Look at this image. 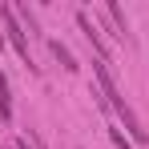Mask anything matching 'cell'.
<instances>
[{
    "label": "cell",
    "instance_id": "obj_2",
    "mask_svg": "<svg viewBox=\"0 0 149 149\" xmlns=\"http://www.w3.org/2000/svg\"><path fill=\"white\" fill-rule=\"evenodd\" d=\"M77 24H81V32L89 36V45L97 49V56H101V61H109V45H105V36H101V28L93 24V20H89V12H77Z\"/></svg>",
    "mask_w": 149,
    "mask_h": 149
},
{
    "label": "cell",
    "instance_id": "obj_4",
    "mask_svg": "<svg viewBox=\"0 0 149 149\" xmlns=\"http://www.w3.org/2000/svg\"><path fill=\"white\" fill-rule=\"evenodd\" d=\"M49 49H52V56H56V61H61V65H65V69H69V73H77V61H73V52L65 49V45H61V40H49Z\"/></svg>",
    "mask_w": 149,
    "mask_h": 149
},
{
    "label": "cell",
    "instance_id": "obj_1",
    "mask_svg": "<svg viewBox=\"0 0 149 149\" xmlns=\"http://www.w3.org/2000/svg\"><path fill=\"white\" fill-rule=\"evenodd\" d=\"M0 28H4V40L12 45V49L24 56L28 65H32V52H28V36L24 28H20V20H16V8H8V4H0Z\"/></svg>",
    "mask_w": 149,
    "mask_h": 149
},
{
    "label": "cell",
    "instance_id": "obj_3",
    "mask_svg": "<svg viewBox=\"0 0 149 149\" xmlns=\"http://www.w3.org/2000/svg\"><path fill=\"white\" fill-rule=\"evenodd\" d=\"M0 121H12V97H8V77L0 73Z\"/></svg>",
    "mask_w": 149,
    "mask_h": 149
},
{
    "label": "cell",
    "instance_id": "obj_5",
    "mask_svg": "<svg viewBox=\"0 0 149 149\" xmlns=\"http://www.w3.org/2000/svg\"><path fill=\"white\" fill-rule=\"evenodd\" d=\"M109 141H113V145H117V149H133V141L125 137V133H121V129H117V125H109Z\"/></svg>",
    "mask_w": 149,
    "mask_h": 149
}]
</instances>
